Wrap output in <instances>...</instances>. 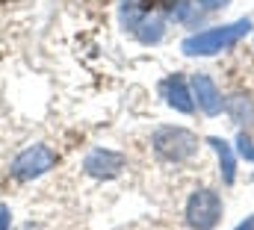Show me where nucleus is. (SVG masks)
Listing matches in <instances>:
<instances>
[{
    "label": "nucleus",
    "instance_id": "nucleus-1",
    "mask_svg": "<svg viewBox=\"0 0 254 230\" xmlns=\"http://www.w3.org/2000/svg\"><path fill=\"white\" fill-rule=\"evenodd\" d=\"M252 33V21L249 18H240L234 24H222V27H210V30H201L190 39H184L181 51L187 57H213V54H222L228 48H234L237 42H243L246 36Z\"/></svg>",
    "mask_w": 254,
    "mask_h": 230
},
{
    "label": "nucleus",
    "instance_id": "nucleus-2",
    "mask_svg": "<svg viewBox=\"0 0 254 230\" xmlns=\"http://www.w3.org/2000/svg\"><path fill=\"white\" fill-rule=\"evenodd\" d=\"M151 148L163 163H187L198 154V136L187 127H157L151 136Z\"/></svg>",
    "mask_w": 254,
    "mask_h": 230
},
{
    "label": "nucleus",
    "instance_id": "nucleus-3",
    "mask_svg": "<svg viewBox=\"0 0 254 230\" xmlns=\"http://www.w3.org/2000/svg\"><path fill=\"white\" fill-rule=\"evenodd\" d=\"M222 198L213 189H195L187 201V225L192 230H213L222 222Z\"/></svg>",
    "mask_w": 254,
    "mask_h": 230
},
{
    "label": "nucleus",
    "instance_id": "nucleus-4",
    "mask_svg": "<svg viewBox=\"0 0 254 230\" xmlns=\"http://www.w3.org/2000/svg\"><path fill=\"white\" fill-rule=\"evenodd\" d=\"M57 163H60V154H57L54 148H48V145H33V148L21 151V154L12 160L9 174H12L15 180H21V183H30V180H36V177L48 174Z\"/></svg>",
    "mask_w": 254,
    "mask_h": 230
},
{
    "label": "nucleus",
    "instance_id": "nucleus-5",
    "mask_svg": "<svg viewBox=\"0 0 254 230\" xmlns=\"http://www.w3.org/2000/svg\"><path fill=\"white\" fill-rule=\"evenodd\" d=\"M127 169V157L110 148H92L83 160V172L95 180H116Z\"/></svg>",
    "mask_w": 254,
    "mask_h": 230
},
{
    "label": "nucleus",
    "instance_id": "nucleus-6",
    "mask_svg": "<svg viewBox=\"0 0 254 230\" xmlns=\"http://www.w3.org/2000/svg\"><path fill=\"white\" fill-rule=\"evenodd\" d=\"M192 98H195V104L201 107V113L210 115V118L225 110L222 92L216 89V83H213L210 74H195V77H192Z\"/></svg>",
    "mask_w": 254,
    "mask_h": 230
},
{
    "label": "nucleus",
    "instance_id": "nucleus-7",
    "mask_svg": "<svg viewBox=\"0 0 254 230\" xmlns=\"http://www.w3.org/2000/svg\"><path fill=\"white\" fill-rule=\"evenodd\" d=\"M160 92H163L166 104H169L175 113H184V115H192V113H195V98H192L190 86H187V80H184L181 74H172V77H166V80L160 83Z\"/></svg>",
    "mask_w": 254,
    "mask_h": 230
},
{
    "label": "nucleus",
    "instance_id": "nucleus-8",
    "mask_svg": "<svg viewBox=\"0 0 254 230\" xmlns=\"http://www.w3.org/2000/svg\"><path fill=\"white\" fill-rule=\"evenodd\" d=\"M207 145H210V148L216 151V157H219V174H222V183L231 186V183L237 180V157H234V148H231L225 139H219V136H210Z\"/></svg>",
    "mask_w": 254,
    "mask_h": 230
},
{
    "label": "nucleus",
    "instance_id": "nucleus-9",
    "mask_svg": "<svg viewBox=\"0 0 254 230\" xmlns=\"http://www.w3.org/2000/svg\"><path fill=\"white\" fill-rule=\"evenodd\" d=\"M225 110L237 124H254V101L249 95H231L225 101Z\"/></svg>",
    "mask_w": 254,
    "mask_h": 230
},
{
    "label": "nucleus",
    "instance_id": "nucleus-10",
    "mask_svg": "<svg viewBox=\"0 0 254 230\" xmlns=\"http://www.w3.org/2000/svg\"><path fill=\"white\" fill-rule=\"evenodd\" d=\"M133 33L139 36V42H142V45H157V42L163 39V33H166V21H163L160 15L142 18V21H139V27H136Z\"/></svg>",
    "mask_w": 254,
    "mask_h": 230
},
{
    "label": "nucleus",
    "instance_id": "nucleus-11",
    "mask_svg": "<svg viewBox=\"0 0 254 230\" xmlns=\"http://www.w3.org/2000/svg\"><path fill=\"white\" fill-rule=\"evenodd\" d=\"M145 15H142V9H139V3L136 0H122V24H125V30H136L139 27V21H142Z\"/></svg>",
    "mask_w": 254,
    "mask_h": 230
},
{
    "label": "nucleus",
    "instance_id": "nucleus-12",
    "mask_svg": "<svg viewBox=\"0 0 254 230\" xmlns=\"http://www.w3.org/2000/svg\"><path fill=\"white\" fill-rule=\"evenodd\" d=\"M172 15H175V21H181V24H198V18H201V12L192 6L190 0H181V3L172 9Z\"/></svg>",
    "mask_w": 254,
    "mask_h": 230
},
{
    "label": "nucleus",
    "instance_id": "nucleus-13",
    "mask_svg": "<svg viewBox=\"0 0 254 230\" xmlns=\"http://www.w3.org/2000/svg\"><path fill=\"white\" fill-rule=\"evenodd\" d=\"M237 154H240L246 163H254V142H252V136H246V133H240V136H237Z\"/></svg>",
    "mask_w": 254,
    "mask_h": 230
},
{
    "label": "nucleus",
    "instance_id": "nucleus-14",
    "mask_svg": "<svg viewBox=\"0 0 254 230\" xmlns=\"http://www.w3.org/2000/svg\"><path fill=\"white\" fill-rule=\"evenodd\" d=\"M0 230H12V213L6 204H0Z\"/></svg>",
    "mask_w": 254,
    "mask_h": 230
},
{
    "label": "nucleus",
    "instance_id": "nucleus-15",
    "mask_svg": "<svg viewBox=\"0 0 254 230\" xmlns=\"http://www.w3.org/2000/svg\"><path fill=\"white\" fill-rule=\"evenodd\" d=\"M201 3V9H207V12H213V9H222V6H228V0H198Z\"/></svg>",
    "mask_w": 254,
    "mask_h": 230
},
{
    "label": "nucleus",
    "instance_id": "nucleus-16",
    "mask_svg": "<svg viewBox=\"0 0 254 230\" xmlns=\"http://www.w3.org/2000/svg\"><path fill=\"white\" fill-rule=\"evenodd\" d=\"M234 230H254V216H246V219H243Z\"/></svg>",
    "mask_w": 254,
    "mask_h": 230
}]
</instances>
